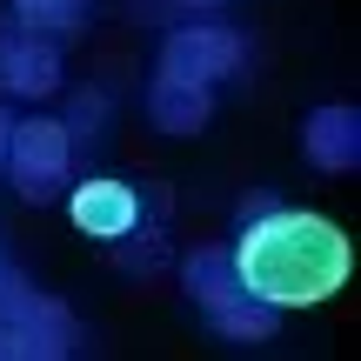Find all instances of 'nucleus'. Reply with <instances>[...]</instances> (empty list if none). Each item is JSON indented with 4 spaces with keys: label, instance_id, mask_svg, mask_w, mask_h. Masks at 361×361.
Here are the masks:
<instances>
[{
    "label": "nucleus",
    "instance_id": "f257e3e1",
    "mask_svg": "<svg viewBox=\"0 0 361 361\" xmlns=\"http://www.w3.org/2000/svg\"><path fill=\"white\" fill-rule=\"evenodd\" d=\"M241 295L268 301V308H314L335 301L355 274V241L314 207H261L241 221L228 247Z\"/></svg>",
    "mask_w": 361,
    "mask_h": 361
},
{
    "label": "nucleus",
    "instance_id": "f03ea898",
    "mask_svg": "<svg viewBox=\"0 0 361 361\" xmlns=\"http://www.w3.org/2000/svg\"><path fill=\"white\" fill-rule=\"evenodd\" d=\"M67 168H74V134H67V121H54V114L13 121L0 174L20 188V201H54L61 180H67Z\"/></svg>",
    "mask_w": 361,
    "mask_h": 361
},
{
    "label": "nucleus",
    "instance_id": "7ed1b4c3",
    "mask_svg": "<svg viewBox=\"0 0 361 361\" xmlns=\"http://www.w3.org/2000/svg\"><path fill=\"white\" fill-rule=\"evenodd\" d=\"M241 61H247V40L221 20H188L161 40V74L194 80V87H221L228 74H241Z\"/></svg>",
    "mask_w": 361,
    "mask_h": 361
},
{
    "label": "nucleus",
    "instance_id": "20e7f679",
    "mask_svg": "<svg viewBox=\"0 0 361 361\" xmlns=\"http://www.w3.org/2000/svg\"><path fill=\"white\" fill-rule=\"evenodd\" d=\"M0 322H13L20 335H34V341H40V361H61V355H74V341H80L74 314H67L54 295L27 288L13 268H0Z\"/></svg>",
    "mask_w": 361,
    "mask_h": 361
},
{
    "label": "nucleus",
    "instance_id": "39448f33",
    "mask_svg": "<svg viewBox=\"0 0 361 361\" xmlns=\"http://www.w3.org/2000/svg\"><path fill=\"white\" fill-rule=\"evenodd\" d=\"M67 214H74L80 234L114 247V241H128V234L141 228V194H134L128 180H114V174H94V180H80V188L67 194Z\"/></svg>",
    "mask_w": 361,
    "mask_h": 361
},
{
    "label": "nucleus",
    "instance_id": "423d86ee",
    "mask_svg": "<svg viewBox=\"0 0 361 361\" xmlns=\"http://www.w3.org/2000/svg\"><path fill=\"white\" fill-rule=\"evenodd\" d=\"M61 87V47L47 34H27V27H0V94L13 101H40V94Z\"/></svg>",
    "mask_w": 361,
    "mask_h": 361
},
{
    "label": "nucleus",
    "instance_id": "0eeeda50",
    "mask_svg": "<svg viewBox=\"0 0 361 361\" xmlns=\"http://www.w3.org/2000/svg\"><path fill=\"white\" fill-rule=\"evenodd\" d=\"M301 154H308L322 174H355L361 168V114H355L348 101L314 107L308 128H301Z\"/></svg>",
    "mask_w": 361,
    "mask_h": 361
},
{
    "label": "nucleus",
    "instance_id": "6e6552de",
    "mask_svg": "<svg viewBox=\"0 0 361 361\" xmlns=\"http://www.w3.org/2000/svg\"><path fill=\"white\" fill-rule=\"evenodd\" d=\"M147 114H154L161 134H201L207 114H214V87H194V80L154 74V87H147Z\"/></svg>",
    "mask_w": 361,
    "mask_h": 361
},
{
    "label": "nucleus",
    "instance_id": "1a4fd4ad",
    "mask_svg": "<svg viewBox=\"0 0 361 361\" xmlns=\"http://www.w3.org/2000/svg\"><path fill=\"white\" fill-rule=\"evenodd\" d=\"M180 288L194 295V308H221V301H234L241 281H234L228 247H194V255L180 261Z\"/></svg>",
    "mask_w": 361,
    "mask_h": 361
},
{
    "label": "nucleus",
    "instance_id": "9d476101",
    "mask_svg": "<svg viewBox=\"0 0 361 361\" xmlns=\"http://www.w3.org/2000/svg\"><path fill=\"white\" fill-rule=\"evenodd\" d=\"M274 314L281 308H268V301H255V295H234V301H221V308H207V322H214L221 341H274Z\"/></svg>",
    "mask_w": 361,
    "mask_h": 361
},
{
    "label": "nucleus",
    "instance_id": "9b49d317",
    "mask_svg": "<svg viewBox=\"0 0 361 361\" xmlns=\"http://www.w3.org/2000/svg\"><path fill=\"white\" fill-rule=\"evenodd\" d=\"M7 20L27 27V34L61 40V34H74V27L87 20V0H7Z\"/></svg>",
    "mask_w": 361,
    "mask_h": 361
},
{
    "label": "nucleus",
    "instance_id": "f8f14e48",
    "mask_svg": "<svg viewBox=\"0 0 361 361\" xmlns=\"http://www.w3.org/2000/svg\"><path fill=\"white\" fill-rule=\"evenodd\" d=\"M0 361H40V341L20 335L13 322H0Z\"/></svg>",
    "mask_w": 361,
    "mask_h": 361
},
{
    "label": "nucleus",
    "instance_id": "ddd939ff",
    "mask_svg": "<svg viewBox=\"0 0 361 361\" xmlns=\"http://www.w3.org/2000/svg\"><path fill=\"white\" fill-rule=\"evenodd\" d=\"M174 7H188V13H214V7H228V0H174Z\"/></svg>",
    "mask_w": 361,
    "mask_h": 361
},
{
    "label": "nucleus",
    "instance_id": "4468645a",
    "mask_svg": "<svg viewBox=\"0 0 361 361\" xmlns=\"http://www.w3.org/2000/svg\"><path fill=\"white\" fill-rule=\"evenodd\" d=\"M7 134H13V114L0 107V161H7Z\"/></svg>",
    "mask_w": 361,
    "mask_h": 361
}]
</instances>
